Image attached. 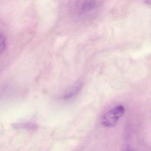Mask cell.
Segmentation results:
<instances>
[{
  "label": "cell",
  "mask_w": 151,
  "mask_h": 151,
  "mask_svg": "<svg viewBox=\"0 0 151 151\" xmlns=\"http://www.w3.org/2000/svg\"><path fill=\"white\" fill-rule=\"evenodd\" d=\"M125 112L122 105L117 106L106 113L101 119V123L106 127H112L116 124L119 119L123 116Z\"/></svg>",
  "instance_id": "obj_1"
},
{
  "label": "cell",
  "mask_w": 151,
  "mask_h": 151,
  "mask_svg": "<svg viewBox=\"0 0 151 151\" xmlns=\"http://www.w3.org/2000/svg\"><path fill=\"white\" fill-rule=\"evenodd\" d=\"M82 83H78L74 85L73 87H71L68 91L66 93L64 96V99H70L76 95L81 90L82 88Z\"/></svg>",
  "instance_id": "obj_2"
},
{
  "label": "cell",
  "mask_w": 151,
  "mask_h": 151,
  "mask_svg": "<svg viewBox=\"0 0 151 151\" xmlns=\"http://www.w3.org/2000/svg\"><path fill=\"white\" fill-rule=\"evenodd\" d=\"M96 0H86L81 6V11L83 13L91 11L96 7Z\"/></svg>",
  "instance_id": "obj_3"
},
{
  "label": "cell",
  "mask_w": 151,
  "mask_h": 151,
  "mask_svg": "<svg viewBox=\"0 0 151 151\" xmlns=\"http://www.w3.org/2000/svg\"><path fill=\"white\" fill-rule=\"evenodd\" d=\"M13 126L16 129L27 130H35L38 128V126L37 124L31 122L14 124H13Z\"/></svg>",
  "instance_id": "obj_4"
},
{
  "label": "cell",
  "mask_w": 151,
  "mask_h": 151,
  "mask_svg": "<svg viewBox=\"0 0 151 151\" xmlns=\"http://www.w3.org/2000/svg\"><path fill=\"white\" fill-rule=\"evenodd\" d=\"M6 48V39L3 35L0 34V55L5 51Z\"/></svg>",
  "instance_id": "obj_5"
},
{
  "label": "cell",
  "mask_w": 151,
  "mask_h": 151,
  "mask_svg": "<svg viewBox=\"0 0 151 151\" xmlns=\"http://www.w3.org/2000/svg\"><path fill=\"white\" fill-rule=\"evenodd\" d=\"M145 3H146V4H150V0H145Z\"/></svg>",
  "instance_id": "obj_6"
}]
</instances>
